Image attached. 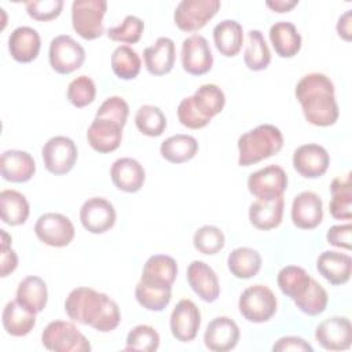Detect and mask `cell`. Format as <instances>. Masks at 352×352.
Here are the masks:
<instances>
[{"label":"cell","instance_id":"obj_1","mask_svg":"<svg viewBox=\"0 0 352 352\" xmlns=\"http://www.w3.org/2000/svg\"><path fill=\"white\" fill-rule=\"evenodd\" d=\"M65 311L73 322L91 326L100 333L113 331L121 322L120 308L113 298L84 286L69 293Z\"/></svg>","mask_w":352,"mask_h":352},{"label":"cell","instance_id":"obj_2","mask_svg":"<svg viewBox=\"0 0 352 352\" xmlns=\"http://www.w3.org/2000/svg\"><path fill=\"white\" fill-rule=\"evenodd\" d=\"M294 95L309 124L315 126H330L338 120L340 110L334 96V84L326 74H305L297 82Z\"/></svg>","mask_w":352,"mask_h":352},{"label":"cell","instance_id":"obj_3","mask_svg":"<svg viewBox=\"0 0 352 352\" xmlns=\"http://www.w3.org/2000/svg\"><path fill=\"white\" fill-rule=\"evenodd\" d=\"M283 147V135L271 124H261L238 139V165L250 166L278 154Z\"/></svg>","mask_w":352,"mask_h":352},{"label":"cell","instance_id":"obj_4","mask_svg":"<svg viewBox=\"0 0 352 352\" xmlns=\"http://www.w3.org/2000/svg\"><path fill=\"white\" fill-rule=\"evenodd\" d=\"M238 308L248 322L264 323L275 315L278 309V300L268 286L256 283L242 292Z\"/></svg>","mask_w":352,"mask_h":352},{"label":"cell","instance_id":"obj_5","mask_svg":"<svg viewBox=\"0 0 352 352\" xmlns=\"http://www.w3.org/2000/svg\"><path fill=\"white\" fill-rule=\"evenodd\" d=\"M41 342L45 349L54 352H88L91 344L87 337L66 320L50 322L41 333Z\"/></svg>","mask_w":352,"mask_h":352},{"label":"cell","instance_id":"obj_6","mask_svg":"<svg viewBox=\"0 0 352 352\" xmlns=\"http://www.w3.org/2000/svg\"><path fill=\"white\" fill-rule=\"evenodd\" d=\"M107 10L104 0H74L72 4V25L84 40H95L104 33L103 16Z\"/></svg>","mask_w":352,"mask_h":352},{"label":"cell","instance_id":"obj_7","mask_svg":"<svg viewBox=\"0 0 352 352\" xmlns=\"http://www.w3.org/2000/svg\"><path fill=\"white\" fill-rule=\"evenodd\" d=\"M219 0H182L173 12V21L182 32L201 30L220 10Z\"/></svg>","mask_w":352,"mask_h":352},{"label":"cell","instance_id":"obj_8","mask_svg":"<svg viewBox=\"0 0 352 352\" xmlns=\"http://www.w3.org/2000/svg\"><path fill=\"white\" fill-rule=\"evenodd\" d=\"M48 60L56 73L70 74L82 66L85 50L72 36L59 34L50 43Z\"/></svg>","mask_w":352,"mask_h":352},{"label":"cell","instance_id":"obj_9","mask_svg":"<svg viewBox=\"0 0 352 352\" xmlns=\"http://www.w3.org/2000/svg\"><path fill=\"white\" fill-rule=\"evenodd\" d=\"M41 157L45 169L56 176L69 173L77 161L78 151L76 143L67 136H52L48 139L43 148Z\"/></svg>","mask_w":352,"mask_h":352},{"label":"cell","instance_id":"obj_10","mask_svg":"<svg viewBox=\"0 0 352 352\" xmlns=\"http://www.w3.org/2000/svg\"><path fill=\"white\" fill-rule=\"evenodd\" d=\"M34 234L47 246L65 248L73 241L76 230L72 220L65 214L47 212L37 219Z\"/></svg>","mask_w":352,"mask_h":352},{"label":"cell","instance_id":"obj_11","mask_svg":"<svg viewBox=\"0 0 352 352\" xmlns=\"http://www.w3.org/2000/svg\"><path fill=\"white\" fill-rule=\"evenodd\" d=\"M287 188V175L279 165H268L248 177V190L257 199H272L283 197Z\"/></svg>","mask_w":352,"mask_h":352},{"label":"cell","instance_id":"obj_12","mask_svg":"<svg viewBox=\"0 0 352 352\" xmlns=\"http://www.w3.org/2000/svg\"><path fill=\"white\" fill-rule=\"evenodd\" d=\"M182 66L191 76L206 74L213 66V55L208 40L201 34H191L182 43Z\"/></svg>","mask_w":352,"mask_h":352},{"label":"cell","instance_id":"obj_13","mask_svg":"<svg viewBox=\"0 0 352 352\" xmlns=\"http://www.w3.org/2000/svg\"><path fill=\"white\" fill-rule=\"evenodd\" d=\"M318 344L326 351H345L352 344V324L346 316H330L315 330Z\"/></svg>","mask_w":352,"mask_h":352},{"label":"cell","instance_id":"obj_14","mask_svg":"<svg viewBox=\"0 0 352 352\" xmlns=\"http://www.w3.org/2000/svg\"><path fill=\"white\" fill-rule=\"evenodd\" d=\"M117 213L110 201L102 197L88 198L80 209V221L91 234H104L116 224Z\"/></svg>","mask_w":352,"mask_h":352},{"label":"cell","instance_id":"obj_15","mask_svg":"<svg viewBox=\"0 0 352 352\" xmlns=\"http://www.w3.org/2000/svg\"><path fill=\"white\" fill-rule=\"evenodd\" d=\"M330 165L327 150L318 143H307L297 147L293 153V168L305 179L323 176Z\"/></svg>","mask_w":352,"mask_h":352},{"label":"cell","instance_id":"obj_16","mask_svg":"<svg viewBox=\"0 0 352 352\" xmlns=\"http://www.w3.org/2000/svg\"><path fill=\"white\" fill-rule=\"evenodd\" d=\"M172 336L182 342L192 341L201 327V312L199 308L188 298L180 300L172 314L169 320Z\"/></svg>","mask_w":352,"mask_h":352},{"label":"cell","instance_id":"obj_17","mask_svg":"<svg viewBox=\"0 0 352 352\" xmlns=\"http://www.w3.org/2000/svg\"><path fill=\"white\" fill-rule=\"evenodd\" d=\"M241 337L238 324L228 316L212 319L204 333V342L209 351L227 352L236 346Z\"/></svg>","mask_w":352,"mask_h":352},{"label":"cell","instance_id":"obj_18","mask_svg":"<svg viewBox=\"0 0 352 352\" xmlns=\"http://www.w3.org/2000/svg\"><path fill=\"white\" fill-rule=\"evenodd\" d=\"M323 220L322 198L312 191H302L292 204V221L297 228L314 230Z\"/></svg>","mask_w":352,"mask_h":352},{"label":"cell","instance_id":"obj_19","mask_svg":"<svg viewBox=\"0 0 352 352\" xmlns=\"http://www.w3.org/2000/svg\"><path fill=\"white\" fill-rule=\"evenodd\" d=\"M187 282L192 292L205 302H213L220 294V283L210 265L194 260L187 267Z\"/></svg>","mask_w":352,"mask_h":352},{"label":"cell","instance_id":"obj_20","mask_svg":"<svg viewBox=\"0 0 352 352\" xmlns=\"http://www.w3.org/2000/svg\"><path fill=\"white\" fill-rule=\"evenodd\" d=\"M122 128L113 120L94 118L87 131V140L89 146L100 153L107 154L117 150L122 140Z\"/></svg>","mask_w":352,"mask_h":352},{"label":"cell","instance_id":"obj_21","mask_svg":"<svg viewBox=\"0 0 352 352\" xmlns=\"http://www.w3.org/2000/svg\"><path fill=\"white\" fill-rule=\"evenodd\" d=\"M1 177L11 183H26L36 173V162L28 151L7 150L0 157Z\"/></svg>","mask_w":352,"mask_h":352},{"label":"cell","instance_id":"obj_22","mask_svg":"<svg viewBox=\"0 0 352 352\" xmlns=\"http://www.w3.org/2000/svg\"><path fill=\"white\" fill-rule=\"evenodd\" d=\"M110 177L118 190L131 194L139 191L143 187L146 172L135 158L122 157L113 162L110 168Z\"/></svg>","mask_w":352,"mask_h":352},{"label":"cell","instance_id":"obj_23","mask_svg":"<svg viewBox=\"0 0 352 352\" xmlns=\"http://www.w3.org/2000/svg\"><path fill=\"white\" fill-rule=\"evenodd\" d=\"M40 34L30 26H18L8 37L10 55L19 63H29L34 60L40 52Z\"/></svg>","mask_w":352,"mask_h":352},{"label":"cell","instance_id":"obj_24","mask_svg":"<svg viewBox=\"0 0 352 352\" xmlns=\"http://www.w3.org/2000/svg\"><path fill=\"white\" fill-rule=\"evenodd\" d=\"M316 270L329 283L334 286L344 285L351 278L352 260L349 254L324 250L316 258Z\"/></svg>","mask_w":352,"mask_h":352},{"label":"cell","instance_id":"obj_25","mask_svg":"<svg viewBox=\"0 0 352 352\" xmlns=\"http://www.w3.org/2000/svg\"><path fill=\"white\" fill-rule=\"evenodd\" d=\"M144 66L153 76H165L173 66L176 59L175 43L169 37H158L155 43L143 51Z\"/></svg>","mask_w":352,"mask_h":352},{"label":"cell","instance_id":"obj_26","mask_svg":"<svg viewBox=\"0 0 352 352\" xmlns=\"http://www.w3.org/2000/svg\"><path fill=\"white\" fill-rule=\"evenodd\" d=\"M285 199L283 197L272 199H257L249 206V220L257 230L268 231L282 223Z\"/></svg>","mask_w":352,"mask_h":352},{"label":"cell","instance_id":"obj_27","mask_svg":"<svg viewBox=\"0 0 352 352\" xmlns=\"http://www.w3.org/2000/svg\"><path fill=\"white\" fill-rule=\"evenodd\" d=\"M1 322L6 333L12 337H23L36 326V312L25 308L15 300L8 301L3 308Z\"/></svg>","mask_w":352,"mask_h":352},{"label":"cell","instance_id":"obj_28","mask_svg":"<svg viewBox=\"0 0 352 352\" xmlns=\"http://www.w3.org/2000/svg\"><path fill=\"white\" fill-rule=\"evenodd\" d=\"M213 41L216 50L227 58L239 54L243 44L242 25L234 19H224L213 29Z\"/></svg>","mask_w":352,"mask_h":352},{"label":"cell","instance_id":"obj_29","mask_svg":"<svg viewBox=\"0 0 352 352\" xmlns=\"http://www.w3.org/2000/svg\"><path fill=\"white\" fill-rule=\"evenodd\" d=\"M271 44L280 58H293L301 48V36L294 23L287 21L275 22L270 28Z\"/></svg>","mask_w":352,"mask_h":352},{"label":"cell","instance_id":"obj_30","mask_svg":"<svg viewBox=\"0 0 352 352\" xmlns=\"http://www.w3.org/2000/svg\"><path fill=\"white\" fill-rule=\"evenodd\" d=\"M16 301L32 312H41L48 301L47 283L36 275L23 278L16 287Z\"/></svg>","mask_w":352,"mask_h":352},{"label":"cell","instance_id":"obj_31","mask_svg":"<svg viewBox=\"0 0 352 352\" xmlns=\"http://www.w3.org/2000/svg\"><path fill=\"white\" fill-rule=\"evenodd\" d=\"M331 199L329 204L330 214L337 220H351L352 217V177L351 172L345 176L333 179L330 184Z\"/></svg>","mask_w":352,"mask_h":352},{"label":"cell","instance_id":"obj_32","mask_svg":"<svg viewBox=\"0 0 352 352\" xmlns=\"http://www.w3.org/2000/svg\"><path fill=\"white\" fill-rule=\"evenodd\" d=\"M177 276V263L168 254H154L143 265L140 280L172 286Z\"/></svg>","mask_w":352,"mask_h":352},{"label":"cell","instance_id":"obj_33","mask_svg":"<svg viewBox=\"0 0 352 352\" xmlns=\"http://www.w3.org/2000/svg\"><path fill=\"white\" fill-rule=\"evenodd\" d=\"M160 153L170 164H184L198 153V142L191 135L177 133L161 143Z\"/></svg>","mask_w":352,"mask_h":352},{"label":"cell","instance_id":"obj_34","mask_svg":"<svg viewBox=\"0 0 352 352\" xmlns=\"http://www.w3.org/2000/svg\"><path fill=\"white\" fill-rule=\"evenodd\" d=\"M29 202L16 190H3L0 192V217L3 223L14 227L23 224L29 217Z\"/></svg>","mask_w":352,"mask_h":352},{"label":"cell","instance_id":"obj_35","mask_svg":"<svg viewBox=\"0 0 352 352\" xmlns=\"http://www.w3.org/2000/svg\"><path fill=\"white\" fill-rule=\"evenodd\" d=\"M136 301L147 311H164L172 298V286L139 280L135 287Z\"/></svg>","mask_w":352,"mask_h":352},{"label":"cell","instance_id":"obj_36","mask_svg":"<svg viewBox=\"0 0 352 352\" xmlns=\"http://www.w3.org/2000/svg\"><path fill=\"white\" fill-rule=\"evenodd\" d=\"M230 272L238 279H250L261 268V256L257 250L246 246L235 248L227 258Z\"/></svg>","mask_w":352,"mask_h":352},{"label":"cell","instance_id":"obj_37","mask_svg":"<svg viewBox=\"0 0 352 352\" xmlns=\"http://www.w3.org/2000/svg\"><path fill=\"white\" fill-rule=\"evenodd\" d=\"M191 99L198 113L208 120H212L214 116L221 113L226 104V95L216 84L201 85L194 92Z\"/></svg>","mask_w":352,"mask_h":352},{"label":"cell","instance_id":"obj_38","mask_svg":"<svg viewBox=\"0 0 352 352\" xmlns=\"http://www.w3.org/2000/svg\"><path fill=\"white\" fill-rule=\"evenodd\" d=\"M311 279L312 278L302 267L286 265L278 272L276 282L280 292L294 301L307 292Z\"/></svg>","mask_w":352,"mask_h":352},{"label":"cell","instance_id":"obj_39","mask_svg":"<svg viewBox=\"0 0 352 352\" xmlns=\"http://www.w3.org/2000/svg\"><path fill=\"white\" fill-rule=\"evenodd\" d=\"M243 62L249 70L260 72L268 67L271 62V51L265 43L263 33L257 29L248 32V44Z\"/></svg>","mask_w":352,"mask_h":352},{"label":"cell","instance_id":"obj_40","mask_svg":"<svg viewBox=\"0 0 352 352\" xmlns=\"http://www.w3.org/2000/svg\"><path fill=\"white\" fill-rule=\"evenodd\" d=\"M111 69L121 80H133L142 69L138 52L129 45H118L111 54Z\"/></svg>","mask_w":352,"mask_h":352},{"label":"cell","instance_id":"obj_41","mask_svg":"<svg viewBox=\"0 0 352 352\" xmlns=\"http://www.w3.org/2000/svg\"><path fill=\"white\" fill-rule=\"evenodd\" d=\"M135 124L140 133L157 138L161 136L166 128V117L160 107L154 104H143L135 114Z\"/></svg>","mask_w":352,"mask_h":352},{"label":"cell","instance_id":"obj_42","mask_svg":"<svg viewBox=\"0 0 352 352\" xmlns=\"http://www.w3.org/2000/svg\"><path fill=\"white\" fill-rule=\"evenodd\" d=\"M293 302L302 314L309 316H316L324 312L329 302V296L324 287L312 278L307 292L301 297L296 298Z\"/></svg>","mask_w":352,"mask_h":352},{"label":"cell","instance_id":"obj_43","mask_svg":"<svg viewBox=\"0 0 352 352\" xmlns=\"http://www.w3.org/2000/svg\"><path fill=\"white\" fill-rule=\"evenodd\" d=\"M192 245L199 253L213 256L224 248L226 236L219 227L206 224L194 232Z\"/></svg>","mask_w":352,"mask_h":352},{"label":"cell","instance_id":"obj_44","mask_svg":"<svg viewBox=\"0 0 352 352\" xmlns=\"http://www.w3.org/2000/svg\"><path fill=\"white\" fill-rule=\"evenodd\" d=\"M125 342V351L154 352L160 346V334L148 324H138L129 330Z\"/></svg>","mask_w":352,"mask_h":352},{"label":"cell","instance_id":"obj_45","mask_svg":"<svg viewBox=\"0 0 352 352\" xmlns=\"http://www.w3.org/2000/svg\"><path fill=\"white\" fill-rule=\"evenodd\" d=\"M96 96V87L91 77L78 76L70 81L66 91L67 100L77 109H82L91 104Z\"/></svg>","mask_w":352,"mask_h":352},{"label":"cell","instance_id":"obj_46","mask_svg":"<svg viewBox=\"0 0 352 352\" xmlns=\"http://www.w3.org/2000/svg\"><path fill=\"white\" fill-rule=\"evenodd\" d=\"M144 22L136 15H126L125 19L114 26L107 29V37L117 43L125 44H136L143 34Z\"/></svg>","mask_w":352,"mask_h":352},{"label":"cell","instance_id":"obj_47","mask_svg":"<svg viewBox=\"0 0 352 352\" xmlns=\"http://www.w3.org/2000/svg\"><path fill=\"white\" fill-rule=\"evenodd\" d=\"M26 12L30 18L40 22H47L58 18L63 8L62 0H34L25 3Z\"/></svg>","mask_w":352,"mask_h":352},{"label":"cell","instance_id":"obj_48","mask_svg":"<svg viewBox=\"0 0 352 352\" xmlns=\"http://www.w3.org/2000/svg\"><path fill=\"white\" fill-rule=\"evenodd\" d=\"M129 114V106L121 96H110L107 98L98 109L95 117L96 118H107L113 120L121 126L126 124Z\"/></svg>","mask_w":352,"mask_h":352},{"label":"cell","instance_id":"obj_49","mask_svg":"<svg viewBox=\"0 0 352 352\" xmlns=\"http://www.w3.org/2000/svg\"><path fill=\"white\" fill-rule=\"evenodd\" d=\"M177 118L180 121V124L186 128L190 129H201L204 126H206L210 120L202 117L198 110L195 109L191 96L184 98L179 106H177Z\"/></svg>","mask_w":352,"mask_h":352},{"label":"cell","instance_id":"obj_50","mask_svg":"<svg viewBox=\"0 0 352 352\" xmlns=\"http://www.w3.org/2000/svg\"><path fill=\"white\" fill-rule=\"evenodd\" d=\"M1 231V260H0V276L6 278L11 272L15 271L18 267V256L11 249V236L6 232V230Z\"/></svg>","mask_w":352,"mask_h":352},{"label":"cell","instance_id":"obj_51","mask_svg":"<svg viewBox=\"0 0 352 352\" xmlns=\"http://www.w3.org/2000/svg\"><path fill=\"white\" fill-rule=\"evenodd\" d=\"M351 234H352L351 223L337 224V226H333V227H330L327 230L326 239H327V243H330V245H333L336 248L351 250L352 249Z\"/></svg>","mask_w":352,"mask_h":352},{"label":"cell","instance_id":"obj_52","mask_svg":"<svg viewBox=\"0 0 352 352\" xmlns=\"http://www.w3.org/2000/svg\"><path fill=\"white\" fill-rule=\"evenodd\" d=\"M272 351L274 352H287V351H293V352H314V348H312V345L309 342H307L301 337L286 336V337H280L272 345Z\"/></svg>","mask_w":352,"mask_h":352},{"label":"cell","instance_id":"obj_53","mask_svg":"<svg viewBox=\"0 0 352 352\" xmlns=\"http://www.w3.org/2000/svg\"><path fill=\"white\" fill-rule=\"evenodd\" d=\"M352 22H351V10H346L337 22V33L341 38L345 41H351V34H352Z\"/></svg>","mask_w":352,"mask_h":352},{"label":"cell","instance_id":"obj_54","mask_svg":"<svg viewBox=\"0 0 352 352\" xmlns=\"http://www.w3.org/2000/svg\"><path fill=\"white\" fill-rule=\"evenodd\" d=\"M298 4L297 0H275V1H265V6L275 12H289Z\"/></svg>","mask_w":352,"mask_h":352}]
</instances>
